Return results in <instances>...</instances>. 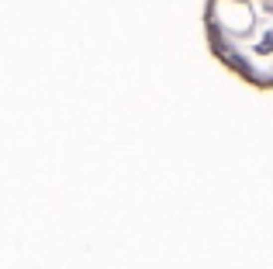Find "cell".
I'll return each instance as SVG.
<instances>
[{"label":"cell","instance_id":"cell-1","mask_svg":"<svg viewBox=\"0 0 273 269\" xmlns=\"http://www.w3.org/2000/svg\"><path fill=\"white\" fill-rule=\"evenodd\" d=\"M201 24L218 66L253 90H273V0H204Z\"/></svg>","mask_w":273,"mask_h":269}]
</instances>
